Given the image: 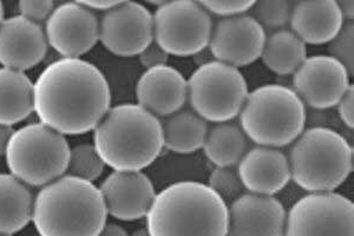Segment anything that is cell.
<instances>
[{"instance_id":"cell-1","label":"cell","mask_w":354,"mask_h":236,"mask_svg":"<svg viewBox=\"0 0 354 236\" xmlns=\"http://www.w3.org/2000/svg\"><path fill=\"white\" fill-rule=\"evenodd\" d=\"M111 105L109 83L96 65L82 58H59L33 83V111L41 125L65 135L96 128Z\"/></svg>"},{"instance_id":"cell-2","label":"cell","mask_w":354,"mask_h":236,"mask_svg":"<svg viewBox=\"0 0 354 236\" xmlns=\"http://www.w3.org/2000/svg\"><path fill=\"white\" fill-rule=\"evenodd\" d=\"M145 228L150 236H227L228 204L208 184L180 181L156 194Z\"/></svg>"},{"instance_id":"cell-3","label":"cell","mask_w":354,"mask_h":236,"mask_svg":"<svg viewBox=\"0 0 354 236\" xmlns=\"http://www.w3.org/2000/svg\"><path fill=\"white\" fill-rule=\"evenodd\" d=\"M93 147L115 172H142L165 148L161 120L138 105L110 107L93 129Z\"/></svg>"},{"instance_id":"cell-4","label":"cell","mask_w":354,"mask_h":236,"mask_svg":"<svg viewBox=\"0 0 354 236\" xmlns=\"http://www.w3.org/2000/svg\"><path fill=\"white\" fill-rule=\"evenodd\" d=\"M108 217L100 188L63 175L33 199L32 222L39 236H97Z\"/></svg>"},{"instance_id":"cell-5","label":"cell","mask_w":354,"mask_h":236,"mask_svg":"<svg viewBox=\"0 0 354 236\" xmlns=\"http://www.w3.org/2000/svg\"><path fill=\"white\" fill-rule=\"evenodd\" d=\"M290 179L310 192H334L353 170V148L333 129L312 127L294 140Z\"/></svg>"},{"instance_id":"cell-6","label":"cell","mask_w":354,"mask_h":236,"mask_svg":"<svg viewBox=\"0 0 354 236\" xmlns=\"http://www.w3.org/2000/svg\"><path fill=\"white\" fill-rule=\"evenodd\" d=\"M240 128L260 147L281 148L305 130L306 107L293 89L266 84L248 93L239 114Z\"/></svg>"},{"instance_id":"cell-7","label":"cell","mask_w":354,"mask_h":236,"mask_svg":"<svg viewBox=\"0 0 354 236\" xmlns=\"http://www.w3.org/2000/svg\"><path fill=\"white\" fill-rule=\"evenodd\" d=\"M68 154L65 136L39 122L13 131L5 160L17 180L31 187H44L65 175Z\"/></svg>"},{"instance_id":"cell-8","label":"cell","mask_w":354,"mask_h":236,"mask_svg":"<svg viewBox=\"0 0 354 236\" xmlns=\"http://www.w3.org/2000/svg\"><path fill=\"white\" fill-rule=\"evenodd\" d=\"M187 84L192 110L214 123H225L239 116L250 93L240 70L218 60L200 65Z\"/></svg>"},{"instance_id":"cell-9","label":"cell","mask_w":354,"mask_h":236,"mask_svg":"<svg viewBox=\"0 0 354 236\" xmlns=\"http://www.w3.org/2000/svg\"><path fill=\"white\" fill-rule=\"evenodd\" d=\"M153 42L174 56H193L209 45L213 21L198 1H165L153 15Z\"/></svg>"},{"instance_id":"cell-10","label":"cell","mask_w":354,"mask_h":236,"mask_svg":"<svg viewBox=\"0 0 354 236\" xmlns=\"http://www.w3.org/2000/svg\"><path fill=\"white\" fill-rule=\"evenodd\" d=\"M283 236H354L353 202L339 192H310L286 212Z\"/></svg>"},{"instance_id":"cell-11","label":"cell","mask_w":354,"mask_h":236,"mask_svg":"<svg viewBox=\"0 0 354 236\" xmlns=\"http://www.w3.org/2000/svg\"><path fill=\"white\" fill-rule=\"evenodd\" d=\"M98 21L100 42L116 56H138L153 42V15L137 1H118Z\"/></svg>"},{"instance_id":"cell-12","label":"cell","mask_w":354,"mask_h":236,"mask_svg":"<svg viewBox=\"0 0 354 236\" xmlns=\"http://www.w3.org/2000/svg\"><path fill=\"white\" fill-rule=\"evenodd\" d=\"M48 45L62 58H81L100 42V21L80 1L55 6L45 21Z\"/></svg>"},{"instance_id":"cell-13","label":"cell","mask_w":354,"mask_h":236,"mask_svg":"<svg viewBox=\"0 0 354 236\" xmlns=\"http://www.w3.org/2000/svg\"><path fill=\"white\" fill-rule=\"evenodd\" d=\"M293 91L302 103L315 110L337 107L350 87V75L330 56L307 57L293 73Z\"/></svg>"},{"instance_id":"cell-14","label":"cell","mask_w":354,"mask_h":236,"mask_svg":"<svg viewBox=\"0 0 354 236\" xmlns=\"http://www.w3.org/2000/svg\"><path fill=\"white\" fill-rule=\"evenodd\" d=\"M266 38L261 25L245 13L221 18L213 25L208 48L218 62L240 68L261 57Z\"/></svg>"},{"instance_id":"cell-15","label":"cell","mask_w":354,"mask_h":236,"mask_svg":"<svg viewBox=\"0 0 354 236\" xmlns=\"http://www.w3.org/2000/svg\"><path fill=\"white\" fill-rule=\"evenodd\" d=\"M286 209L274 197L245 192L228 206L227 236H283Z\"/></svg>"},{"instance_id":"cell-16","label":"cell","mask_w":354,"mask_h":236,"mask_svg":"<svg viewBox=\"0 0 354 236\" xmlns=\"http://www.w3.org/2000/svg\"><path fill=\"white\" fill-rule=\"evenodd\" d=\"M108 215L121 221L143 219L156 197L155 187L143 172H115L100 187Z\"/></svg>"},{"instance_id":"cell-17","label":"cell","mask_w":354,"mask_h":236,"mask_svg":"<svg viewBox=\"0 0 354 236\" xmlns=\"http://www.w3.org/2000/svg\"><path fill=\"white\" fill-rule=\"evenodd\" d=\"M48 40L41 25L15 16L0 24V64L25 73L44 60Z\"/></svg>"},{"instance_id":"cell-18","label":"cell","mask_w":354,"mask_h":236,"mask_svg":"<svg viewBox=\"0 0 354 236\" xmlns=\"http://www.w3.org/2000/svg\"><path fill=\"white\" fill-rule=\"evenodd\" d=\"M136 100L137 105L157 118L169 117L188 100L187 80L170 65L148 69L137 82Z\"/></svg>"},{"instance_id":"cell-19","label":"cell","mask_w":354,"mask_h":236,"mask_svg":"<svg viewBox=\"0 0 354 236\" xmlns=\"http://www.w3.org/2000/svg\"><path fill=\"white\" fill-rule=\"evenodd\" d=\"M236 170L245 190L258 195L274 197L292 180L288 157L277 148L258 145L250 149Z\"/></svg>"},{"instance_id":"cell-20","label":"cell","mask_w":354,"mask_h":236,"mask_svg":"<svg viewBox=\"0 0 354 236\" xmlns=\"http://www.w3.org/2000/svg\"><path fill=\"white\" fill-rule=\"evenodd\" d=\"M344 25L335 0H307L293 4L290 13V31L305 44L330 43Z\"/></svg>"},{"instance_id":"cell-21","label":"cell","mask_w":354,"mask_h":236,"mask_svg":"<svg viewBox=\"0 0 354 236\" xmlns=\"http://www.w3.org/2000/svg\"><path fill=\"white\" fill-rule=\"evenodd\" d=\"M32 192L11 174H0V234L15 235L31 222Z\"/></svg>"},{"instance_id":"cell-22","label":"cell","mask_w":354,"mask_h":236,"mask_svg":"<svg viewBox=\"0 0 354 236\" xmlns=\"http://www.w3.org/2000/svg\"><path fill=\"white\" fill-rule=\"evenodd\" d=\"M33 112V83L25 73L0 68V125H13Z\"/></svg>"},{"instance_id":"cell-23","label":"cell","mask_w":354,"mask_h":236,"mask_svg":"<svg viewBox=\"0 0 354 236\" xmlns=\"http://www.w3.org/2000/svg\"><path fill=\"white\" fill-rule=\"evenodd\" d=\"M163 145L176 154H193L202 149L208 125L193 110H180L161 122Z\"/></svg>"},{"instance_id":"cell-24","label":"cell","mask_w":354,"mask_h":236,"mask_svg":"<svg viewBox=\"0 0 354 236\" xmlns=\"http://www.w3.org/2000/svg\"><path fill=\"white\" fill-rule=\"evenodd\" d=\"M260 58L274 73L293 75L307 58L306 44L290 30L282 28L266 38Z\"/></svg>"},{"instance_id":"cell-25","label":"cell","mask_w":354,"mask_h":236,"mask_svg":"<svg viewBox=\"0 0 354 236\" xmlns=\"http://www.w3.org/2000/svg\"><path fill=\"white\" fill-rule=\"evenodd\" d=\"M248 147V138L240 125L218 123L208 130L202 147L205 156L216 167H235Z\"/></svg>"},{"instance_id":"cell-26","label":"cell","mask_w":354,"mask_h":236,"mask_svg":"<svg viewBox=\"0 0 354 236\" xmlns=\"http://www.w3.org/2000/svg\"><path fill=\"white\" fill-rule=\"evenodd\" d=\"M105 164L93 145H80L70 148L65 175L93 183L104 172Z\"/></svg>"},{"instance_id":"cell-27","label":"cell","mask_w":354,"mask_h":236,"mask_svg":"<svg viewBox=\"0 0 354 236\" xmlns=\"http://www.w3.org/2000/svg\"><path fill=\"white\" fill-rule=\"evenodd\" d=\"M293 3L287 0H263L254 1L250 8L252 17L261 25L262 28L282 30L290 24V13Z\"/></svg>"},{"instance_id":"cell-28","label":"cell","mask_w":354,"mask_h":236,"mask_svg":"<svg viewBox=\"0 0 354 236\" xmlns=\"http://www.w3.org/2000/svg\"><path fill=\"white\" fill-rule=\"evenodd\" d=\"M208 187L225 201L232 203L245 194V187L234 167H216L210 174Z\"/></svg>"},{"instance_id":"cell-29","label":"cell","mask_w":354,"mask_h":236,"mask_svg":"<svg viewBox=\"0 0 354 236\" xmlns=\"http://www.w3.org/2000/svg\"><path fill=\"white\" fill-rule=\"evenodd\" d=\"M353 38V21H347L344 23L338 35L328 43L330 56L346 69L350 77L354 73Z\"/></svg>"},{"instance_id":"cell-30","label":"cell","mask_w":354,"mask_h":236,"mask_svg":"<svg viewBox=\"0 0 354 236\" xmlns=\"http://www.w3.org/2000/svg\"><path fill=\"white\" fill-rule=\"evenodd\" d=\"M200 4L207 10V12L215 13L223 18L227 17L245 15L250 11L254 5V1L245 0H210V1H200Z\"/></svg>"},{"instance_id":"cell-31","label":"cell","mask_w":354,"mask_h":236,"mask_svg":"<svg viewBox=\"0 0 354 236\" xmlns=\"http://www.w3.org/2000/svg\"><path fill=\"white\" fill-rule=\"evenodd\" d=\"M18 8L21 12L19 16L39 24L41 21H46L55 8V4L51 0H23L19 1Z\"/></svg>"},{"instance_id":"cell-32","label":"cell","mask_w":354,"mask_h":236,"mask_svg":"<svg viewBox=\"0 0 354 236\" xmlns=\"http://www.w3.org/2000/svg\"><path fill=\"white\" fill-rule=\"evenodd\" d=\"M138 60L140 63L148 70V69L156 68L162 65H168L169 53H165L160 45L153 42L138 55Z\"/></svg>"},{"instance_id":"cell-33","label":"cell","mask_w":354,"mask_h":236,"mask_svg":"<svg viewBox=\"0 0 354 236\" xmlns=\"http://www.w3.org/2000/svg\"><path fill=\"white\" fill-rule=\"evenodd\" d=\"M338 114L342 123L348 127L350 129H353V112H354V87L353 84H350L346 92L344 93L342 100H339L338 105Z\"/></svg>"},{"instance_id":"cell-34","label":"cell","mask_w":354,"mask_h":236,"mask_svg":"<svg viewBox=\"0 0 354 236\" xmlns=\"http://www.w3.org/2000/svg\"><path fill=\"white\" fill-rule=\"evenodd\" d=\"M83 6L91 10L93 12V10L96 11H103L106 12L109 11L110 8H115L118 1H106V0H93V1H80Z\"/></svg>"},{"instance_id":"cell-35","label":"cell","mask_w":354,"mask_h":236,"mask_svg":"<svg viewBox=\"0 0 354 236\" xmlns=\"http://www.w3.org/2000/svg\"><path fill=\"white\" fill-rule=\"evenodd\" d=\"M12 127L8 125H0V156L5 155L6 149H8V142L11 140L13 135Z\"/></svg>"},{"instance_id":"cell-36","label":"cell","mask_w":354,"mask_h":236,"mask_svg":"<svg viewBox=\"0 0 354 236\" xmlns=\"http://www.w3.org/2000/svg\"><path fill=\"white\" fill-rule=\"evenodd\" d=\"M337 4H338L339 10H340L344 20L348 19V21L350 20L352 21L354 17L353 0H340V1H337Z\"/></svg>"},{"instance_id":"cell-37","label":"cell","mask_w":354,"mask_h":236,"mask_svg":"<svg viewBox=\"0 0 354 236\" xmlns=\"http://www.w3.org/2000/svg\"><path fill=\"white\" fill-rule=\"evenodd\" d=\"M97 236H128V233L118 224H106L103 230Z\"/></svg>"},{"instance_id":"cell-38","label":"cell","mask_w":354,"mask_h":236,"mask_svg":"<svg viewBox=\"0 0 354 236\" xmlns=\"http://www.w3.org/2000/svg\"><path fill=\"white\" fill-rule=\"evenodd\" d=\"M128 236H150L149 232H148V229L145 228H138L135 230V232L131 233V234H128Z\"/></svg>"},{"instance_id":"cell-39","label":"cell","mask_w":354,"mask_h":236,"mask_svg":"<svg viewBox=\"0 0 354 236\" xmlns=\"http://www.w3.org/2000/svg\"><path fill=\"white\" fill-rule=\"evenodd\" d=\"M3 20H4V5L0 3V24L3 23Z\"/></svg>"},{"instance_id":"cell-40","label":"cell","mask_w":354,"mask_h":236,"mask_svg":"<svg viewBox=\"0 0 354 236\" xmlns=\"http://www.w3.org/2000/svg\"><path fill=\"white\" fill-rule=\"evenodd\" d=\"M0 236H13V235H4V234H0Z\"/></svg>"}]
</instances>
